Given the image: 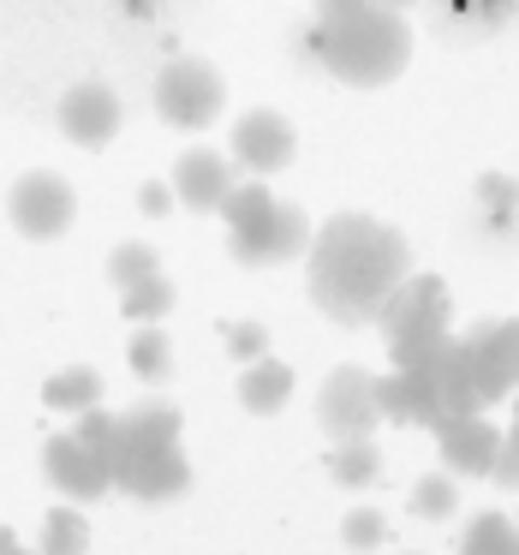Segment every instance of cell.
Masks as SVG:
<instances>
[{
  "mask_svg": "<svg viewBox=\"0 0 519 555\" xmlns=\"http://www.w3.org/2000/svg\"><path fill=\"white\" fill-rule=\"evenodd\" d=\"M233 185H239V162L221 156V150H204V144L185 150L180 168H173V197L185 209H197V216H221Z\"/></svg>",
  "mask_w": 519,
  "mask_h": 555,
  "instance_id": "obj_14",
  "label": "cell"
},
{
  "mask_svg": "<svg viewBox=\"0 0 519 555\" xmlns=\"http://www.w3.org/2000/svg\"><path fill=\"white\" fill-rule=\"evenodd\" d=\"M173 204H180V197H173V185H161V180H144V185H138V209H144L150 221H161Z\"/></svg>",
  "mask_w": 519,
  "mask_h": 555,
  "instance_id": "obj_27",
  "label": "cell"
},
{
  "mask_svg": "<svg viewBox=\"0 0 519 555\" xmlns=\"http://www.w3.org/2000/svg\"><path fill=\"white\" fill-rule=\"evenodd\" d=\"M221 108H228V85H221V73L209 61L180 54V61L161 66V78H156V114L173 126V132H204V126L221 120Z\"/></svg>",
  "mask_w": 519,
  "mask_h": 555,
  "instance_id": "obj_6",
  "label": "cell"
},
{
  "mask_svg": "<svg viewBox=\"0 0 519 555\" xmlns=\"http://www.w3.org/2000/svg\"><path fill=\"white\" fill-rule=\"evenodd\" d=\"M126 364H132L144 383H168V376H173V347H168V335H161L156 323H138L132 347H126Z\"/></svg>",
  "mask_w": 519,
  "mask_h": 555,
  "instance_id": "obj_21",
  "label": "cell"
},
{
  "mask_svg": "<svg viewBox=\"0 0 519 555\" xmlns=\"http://www.w3.org/2000/svg\"><path fill=\"white\" fill-rule=\"evenodd\" d=\"M180 430H185L180 406L161 395L114 412L108 436L96 442V454L108 460L114 490H126L132 502H173V495L192 490V460H185Z\"/></svg>",
  "mask_w": 519,
  "mask_h": 555,
  "instance_id": "obj_2",
  "label": "cell"
},
{
  "mask_svg": "<svg viewBox=\"0 0 519 555\" xmlns=\"http://www.w3.org/2000/svg\"><path fill=\"white\" fill-rule=\"evenodd\" d=\"M376 328H382V347L394 359V371H412L418 359H430L442 340H454V305H447V287L436 275H406L388 305L376 311Z\"/></svg>",
  "mask_w": 519,
  "mask_h": 555,
  "instance_id": "obj_5",
  "label": "cell"
},
{
  "mask_svg": "<svg viewBox=\"0 0 519 555\" xmlns=\"http://www.w3.org/2000/svg\"><path fill=\"white\" fill-rule=\"evenodd\" d=\"M376 406H382L388 424H424V430H436V418H442V406H436V388L424 383L418 371H388V376H376Z\"/></svg>",
  "mask_w": 519,
  "mask_h": 555,
  "instance_id": "obj_15",
  "label": "cell"
},
{
  "mask_svg": "<svg viewBox=\"0 0 519 555\" xmlns=\"http://www.w3.org/2000/svg\"><path fill=\"white\" fill-rule=\"evenodd\" d=\"M412 555H418V550H412Z\"/></svg>",
  "mask_w": 519,
  "mask_h": 555,
  "instance_id": "obj_32",
  "label": "cell"
},
{
  "mask_svg": "<svg viewBox=\"0 0 519 555\" xmlns=\"http://www.w3.org/2000/svg\"><path fill=\"white\" fill-rule=\"evenodd\" d=\"M359 7H371V0H316V25H335V18L359 13Z\"/></svg>",
  "mask_w": 519,
  "mask_h": 555,
  "instance_id": "obj_28",
  "label": "cell"
},
{
  "mask_svg": "<svg viewBox=\"0 0 519 555\" xmlns=\"http://www.w3.org/2000/svg\"><path fill=\"white\" fill-rule=\"evenodd\" d=\"M471 364V383H478L483 406L495 400H514L519 395V317H483L459 335Z\"/></svg>",
  "mask_w": 519,
  "mask_h": 555,
  "instance_id": "obj_8",
  "label": "cell"
},
{
  "mask_svg": "<svg viewBox=\"0 0 519 555\" xmlns=\"http://www.w3.org/2000/svg\"><path fill=\"white\" fill-rule=\"evenodd\" d=\"M311 54L323 61V73H335L340 85L352 90H382L406 73L412 61V25L406 13L371 0L359 13L335 18V25H316L311 30Z\"/></svg>",
  "mask_w": 519,
  "mask_h": 555,
  "instance_id": "obj_3",
  "label": "cell"
},
{
  "mask_svg": "<svg viewBox=\"0 0 519 555\" xmlns=\"http://www.w3.org/2000/svg\"><path fill=\"white\" fill-rule=\"evenodd\" d=\"M228 216V257L245 269H275V263H293V257L311 251V216L299 204H281L263 180H245L228 192L221 204Z\"/></svg>",
  "mask_w": 519,
  "mask_h": 555,
  "instance_id": "obj_4",
  "label": "cell"
},
{
  "mask_svg": "<svg viewBox=\"0 0 519 555\" xmlns=\"http://www.w3.org/2000/svg\"><path fill=\"white\" fill-rule=\"evenodd\" d=\"M382 7H394V13H406V7H412V0H382Z\"/></svg>",
  "mask_w": 519,
  "mask_h": 555,
  "instance_id": "obj_31",
  "label": "cell"
},
{
  "mask_svg": "<svg viewBox=\"0 0 519 555\" xmlns=\"http://www.w3.org/2000/svg\"><path fill=\"white\" fill-rule=\"evenodd\" d=\"M0 555H30V550H25V543H18V538H13V531H0Z\"/></svg>",
  "mask_w": 519,
  "mask_h": 555,
  "instance_id": "obj_29",
  "label": "cell"
},
{
  "mask_svg": "<svg viewBox=\"0 0 519 555\" xmlns=\"http://www.w3.org/2000/svg\"><path fill=\"white\" fill-rule=\"evenodd\" d=\"M221 340H228V352H233L239 364H251V359H263V352H269V328L251 323V317H239V323H221Z\"/></svg>",
  "mask_w": 519,
  "mask_h": 555,
  "instance_id": "obj_26",
  "label": "cell"
},
{
  "mask_svg": "<svg viewBox=\"0 0 519 555\" xmlns=\"http://www.w3.org/2000/svg\"><path fill=\"white\" fill-rule=\"evenodd\" d=\"M73 216H78V192H73V180L54 173V168L18 173L13 192H7V221H13L25 240H42V245L61 240V233L73 228Z\"/></svg>",
  "mask_w": 519,
  "mask_h": 555,
  "instance_id": "obj_7",
  "label": "cell"
},
{
  "mask_svg": "<svg viewBox=\"0 0 519 555\" xmlns=\"http://www.w3.org/2000/svg\"><path fill=\"white\" fill-rule=\"evenodd\" d=\"M42 555H90V519L78 514V502L49 507V519H42Z\"/></svg>",
  "mask_w": 519,
  "mask_h": 555,
  "instance_id": "obj_19",
  "label": "cell"
},
{
  "mask_svg": "<svg viewBox=\"0 0 519 555\" xmlns=\"http://www.w3.org/2000/svg\"><path fill=\"white\" fill-rule=\"evenodd\" d=\"M328 478L347 483V490H371V483L382 478V448H376L371 436L335 442V454H328Z\"/></svg>",
  "mask_w": 519,
  "mask_h": 555,
  "instance_id": "obj_18",
  "label": "cell"
},
{
  "mask_svg": "<svg viewBox=\"0 0 519 555\" xmlns=\"http://www.w3.org/2000/svg\"><path fill=\"white\" fill-rule=\"evenodd\" d=\"M42 478H49L66 502H96V495L114 490L108 460H102L78 430H54L49 442H42Z\"/></svg>",
  "mask_w": 519,
  "mask_h": 555,
  "instance_id": "obj_10",
  "label": "cell"
},
{
  "mask_svg": "<svg viewBox=\"0 0 519 555\" xmlns=\"http://www.w3.org/2000/svg\"><path fill=\"white\" fill-rule=\"evenodd\" d=\"M293 156H299V132H293L287 114L251 108V114H239V120H233V162H239L251 180H269V173H281Z\"/></svg>",
  "mask_w": 519,
  "mask_h": 555,
  "instance_id": "obj_11",
  "label": "cell"
},
{
  "mask_svg": "<svg viewBox=\"0 0 519 555\" xmlns=\"http://www.w3.org/2000/svg\"><path fill=\"white\" fill-rule=\"evenodd\" d=\"M173 281L168 275H144L138 287H126L120 293V311H126V323H161V317L173 311Z\"/></svg>",
  "mask_w": 519,
  "mask_h": 555,
  "instance_id": "obj_22",
  "label": "cell"
},
{
  "mask_svg": "<svg viewBox=\"0 0 519 555\" xmlns=\"http://www.w3.org/2000/svg\"><path fill=\"white\" fill-rule=\"evenodd\" d=\"M293 400V364H281V359H251L239 371V406L245 412H257V418H275L281 406Z\"/></svg>",
  "mask_w": 519,
  "mask_h": 555,
  "instance_id": "obj_16",
  "label": "cell"
},
{
  "mask_svg": "<svg viewBox=\"0 0 519 555\" xmlns=\"http://www.w3.org/2000/svg\"><path fill=\"white\" fill-rule=\"evenodd\" d=\"M459 555H519V526L507 514H478L459 531Z\"/></svg>",
  "mask_w": 519,
  "mask_h": 555,
  "instance_id": "obj_20",
  "label": "cell"
},
{
  "mask_svg": "<svg viewBox=\"0 0 519 555\" xmlns=\"http://www.w3.org/2000/svg\"><path fill=\"white\" fill-rule=\"evenodd\" d=\"M144 275H161V257H156V245H144V240H126V245H114L108 251V281L114 287H138Z\"/></svg>",
  "mask_w": 519,
  "mask_h": 555,
  "instance_id": "obj_23",
  "label": "cell"
},
{
  "mask_svg": "<svg viewBox=\"0 0 519 555\" xmlns=\"http://www.w3.org/2000/svg\"><path fill=\"white\" fill-rule=\"evenodd\" d=\"M42 400L54 412H85V406H102V371L96 364H66L42 383Z\"/></svg>",
  "mask_w": 519,
  "mask_h": 555,
  "instance_id": "obj_17",
  "label": "cell"
},
{
  "mask_svg": "<svg viewBox=\"0 0 519 555\" xmlns=\"http://www.w3.org/2000/svg\"><path fill=\"white\" fill-rule=\"evenodd\" d=\"M454 507H459V490H454V472H442V478H418L412 483V514L418 519H454Z\"/></svg>",
  "mask_w": 519,
  "mask_h": 555,
  "instance_id": "obj_24",
  "label": "cell"
},
{
  "mask_svg": "<svg viewBox=\"0 0 519 555\" xmlns=\"http://www.w3.org/2000/svg\"><path fill=\"white\" fill-rule=\"evenodd\" d=\"M406 275H412L406 233L376 216H359V209L328 216L311 233V251H304V293L340 328H371L388 293Z\"/></svg>",
  "mask_w": 519,
  "mask_h": 555,
  "instance_id": "obj_1",
  "label": "cell"
},
{
  "mask_svg": "<svg viewBox=\"0 0 519 555\" xmlns=\"http://www.w3.org/2000/svg\"><path fill=\"white\" fill-rule=\"evenodd\" d=\"M340 543H347V550H359V555L382 550V543H388V519L376 514V507H352V514L340 519Z\"/></svg>",
  "mask_w": 519,
  "mask_h": 555,
  "instance_id": "obj_25",
  "label": "cell"
},
{
  "mask_svg": "<svg viewBox=\"0 0 519 555\" xmlns=\"http://www.w3.org/2000/svg\"><path fill=\"white\" fill-rule=\"evenodd\" d=\"M502 436H507V448L519 454V395H514V430H502Z\"/></svg>",
  "mask_w": 519,
  "mask_h": 555,
  "instance_id": "obj_30",
  "label": "cell"
},
{
  "mask_svg": "<svg viewBox=\"0 0 519 555\" xmlns=\"http://www.w3.org/2000/svg\"><path fill=\"white\" fill-rule=\"evenodd\" d=\"M436 448H442V466L454 478H490L495 454H502V430L483 412H459V418L436 424Z\"/></svg>",
  "mask_w": 519,
  "mask_h": 555,
  "instance_id": "obj_13",
  "label": "cell"
},
{
  "mask_svg": "<svg viewBox=\"0 0 519 555\" xmlns=\"http://www.w3.org/2000/svg\"><path fill=\"white\" fill-rule=\"evenodd\" d=\"M120 120H126V108H120V96H114L108 85H73L61 96V108H54V126L66 132V144H78V150H108L114 144V132H120Z\"/></svg>",
  "mask_w": 519,
  "mask_h": 555,
  "instance_id": "obj_12",
  "label": "cell"
},
{
  "mask_svg": "<svg viewBox=\"0 0 519 555\" xmlns=\"http://www.w3.org/2000/svg\"><path fill=\"white\" fill-rule=\"evenodd\" d=\"M316 424L328 430V442H352V436H371L382 424L376 406V376L364 364H335L323 376V395H316Z\"/></svg>",
  "mask_w": 519,
  "mask_h": 555,
  "instance_id": "obj_9",
  "label": "cell"
}]
</instances>
